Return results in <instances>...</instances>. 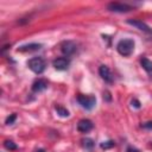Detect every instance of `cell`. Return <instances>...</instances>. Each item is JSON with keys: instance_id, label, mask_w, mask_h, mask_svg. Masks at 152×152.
I'll list each match as a JSON object with an SVG mask.
<instances>
[{"instance_id": "3", "label": "cell", "mask_w": 152, "mask_h": 152, "mask_svg": "<svg viewBox=\"0 0 152 152\" xmlns=\"http://www.w3.org/2000/svg\"><path fill=\"white\" fill-rule=\"evenodd\" d=\"M78 103L87 110H90L96 104V97L93 95H78L77 96Z\"/></svg>"}, {"instance_id": "10", "label": "cell", "mask_w": 152, "mask_h": 152, "mask_svg": "<svg viewBox=\"0 0 152 152\" xmlns=\"http://www.w3.org/2000/svg\"><path fill=\"white\" fill-rule=\"evenodd\" d=\"M99 74H100V76H101V78L104 80L106 82H108V83H112V82H113L112 72H110V70H109V68H108L107 65H101V66L99 68Z\"/></svg>"}, {"instance_id": "18", "label": "cell", "mask_w": 152, "mask_h": 152, "mask_svg": "<svg viewBox=\"0 0 152 152\" xmlns=\"http://www.w3.org/2000/svg\"><path fill=\"white\" fill-rule=\"evenodd\" d=\"M144 128H147V129H152V121H148V122H145L141 125Z\"/></svg>"}, {"instance_id": "21", "label": "cell", "mask_w": 152, "mask_h": 152, "mask_svg": "<svg viewBox=\"0 0 152 152\" xmlns=\"http://www.w3.org/2000/svg\"><path fill=\"white\" fill-rule=\"evenodd\" d=\"M37 152H45L43 148H39V150H37Z\"/></svg>"}, {"instance_id": "13", "label": "cell", "mask_w": 152, "mask_h": 152, "mask_svg": "<svg viewBox=\"0 0 152 152\" xmlns=\"http://www.w3.org/2000/svg\"><path fill=\"white\" fill-rule=\"evenodd\" d=\"M55 109H56V112L59 116H62V118H68L69 116V110L66 108H64L62 106H56Z\"/></svg>"}, {"instance_id": "4", "label": "cell", "mask_w": 152, "mask_h": 152, "mask_svg": "<svg viewBox=\"0 0 152 152\" xmlns=\"http://www.w3.org/2000/svg\"><path fill=\"white\" fill-rule=\"evenodd\" d=\"M107 10L110 12H118V13H126L132 11V6L127 5V4H122V2H109L107 5Z\"/></svg>"}, {"instance_id": "6", "label": "cell", "mask_w": 152, "mask_h": 152, "mask_svg": "<svg viewBox=\"0 0 152 152\" xmlns=\"http://www.w3.org/2000/svg\"><path fill=\"white\" fill-rule=\"evenodd\" d=\"M52 65L57 70H61V71L62 70H66L69 68V65H70V59L66 58V57H58V58L53 59Z\"/></svg>"}, {"instance_id": "2", "label": "cell", "mask_w": 152, "mask_h": 152, "mask_svg": "<svg viewBox=\"0 0 152 152\" xmlns=\"http://www.w3.org/2000/svg\"><path fill=\"white\" fill-rule=\"evenodd\" d=\"M27 66L30 68V70H32L34 74H42L45 70V61L42 57H33L31 59H28L27 62Z\"/></svg>"}, {"instance_id": "9", "label": "cell", "mask_w": 152, "mask_h": 152, "mask_svg": "<svg viewBox=\"0 0 152 152\" xmlns=\"http://www.w3.org/2000/svg\"><path fill=\"white\" fill-rule=\"evenodd\" d=\"M42 44H38V43H30V44H25V45H21L17 49L18 52H32V51H38L39 49H42Z\"/></svg>"}, {"instance_id": "16", "label": "cell", "mask_w": 152, "mask_h": 152, "mask_svg": "<svg viewBox=\"0 0 152 152\" xmlns=\"http://www.w3.org/2000/svg\"><path fill=\"white\" fill-rule=\"evenodd\" d=\"M4 146H5V148H7V150H17V145L12 141V140H5L4 141Z\"/></svg>"}, {"instance_id": "11", "label": "cell", "mask_w": 152, "mask_h": 152, "mask_svg": "<svg viewBox=\"0 0 152 152\" xmlns=\"http://www.w3.org/2000/svg\"><path fill=\"white\" fill-rule=\"evenodd\" d=\"M46 88H48V81L43 80V78H39V80L34 81L33 84H32V91L33 93H40V91L45 90Z\"/></svg>"}, {"instance_id": "1", "label": "cell", "mask_w": 152, "mask_h": 152, "mask_svg": "<svg viewBox=\"0 0 152 152\" xmlns=\"http://www.w3.org/2000/svg\"><path fill=\"white\" fill-rule=\"evenodd\" d=\"M116 50L124 57L132 55V52L134 51V40L131 38H125L119 40V43L116 44Z\"/></svg>"}, {"instance_id": "7", "label": "cell", "mask_w": 152, "mask_h": 152, "mask_svg": "<svg viewBox=\"0 0 152 152\" xmlns=\"http://www.w3.org/2000/svg\"><path fill=\"white\" fill-rule=\"evenodd\" d=\"M93 127H94V124H93L89 119H82V120H80L78 124H77V129H78V132H81V133H87V132L91 131Z\"/></svg>"}, {"instance_id": "5", "label": "cell", "mask_w": 152, "mask_h": 152, "mask_svg": "<svg viewBox=\"0 0 152 152\" xmlns=\"http://www.w3.org/2000/svg\"><path fill=\"white\" fill-rule=\"evenodd\" d=\"M61 51L65 56H70L76 51V44L71 40H64L61 43Z\"/></svg>"}, {"instance_id": "12", "label": "cell", "mask_w": 152, "mask_h": 152, "mask_svg": "<svg viewBox=\"0 0 152 152\" xmlns=\"http://www.w3.org/2000/svg\"><path fill=\"white\" fill-rule=\"evenodd\" d=\"M140 64H141L142 69H145L148 74H152V62H151L148 58L142 57V58L140 59Z\"/></svg>"}, {"instance_id": "14", "label": "cell", "mask_w": 152, "mask_h": 152, "mask_svg": "<svg viewBox=\"0 0 152 152\" xmlns=\"http://www.w3.org/2000/svg\"><path fill=\"white\" fill-rule=\"evenodd\" d=\"M114 146H115V141H113V140L102 141V142L100 144V147H101L102 150H109V148H112V147H114Z\"/></svg>"}, {"instance_id": "20", "label": "cell", "mask_w": 152, "mask_h": 152, "mask_svg": "<svg viewBox=\"0 0 152 152\" xmlns=\"http://www.w3.org/2000/svg\"><path fill=\"white\" fill-rule=\"evenodd\" d=\"M126 152H139L137 148H134V147H132V146H128L127 147V150H126Z\"/></svg>"}, {"instance_id": "19", "label": "cell", "mask_w": 152, "mask_h": 152, "mask_svg": "<svg viewBox=\"0 0 152 152\" xmlns=\"http://www.w3.org/2000/svg\"><path fill=\"white\" fill-rule=\"evenodd\" d=\"M132 106L135 108H140V102L137 99H134V100H132Z\"/></svg>"}, {"instance_id": "15", "label": "cell", "mask_w": 152, "mask_h": 152, "mask_svg": "<svg viewBox=\"0 0 152 152\" xmlns=\"http://www.w3.org/2000/svg\"><path fill=\"white\" fill-rule=\"evenodd\" d=\"M82 142H83V146H84L87 150H91V148L94 147V141H93V139H90V138L83 139Z\"/></svg>"}, {"instance_id": "8", "label": "cell", "mask_w": 152, "mask_h": 152, "mask_svg": "<svg viewBox=\"0 0 152 152\" xmlns=\"http://www.w3.org/2000/svg\"><path fill=\"white\" fill-rule=\"evenodd\" d=\"M127 24H129V25L137 27L138 30H140V31H142V32H146V33H148V34H152V30H151L145 23H142L141 20H135V19L131 20V19H129V20H127Z\"/></svg>"}, {"instance_id": "17", "label": "cell", "mask_w": 152, "mask_h": 152, "mask_svg": "<svg viewBox=\"0 0 152 152\" xmlns=\"http://www.w3.org/2000/svg\"><path fill=\"white\" fill-rule=\"evenodd\" d=\"M15 119H17V114H11V115L6 119L5 124H6V125H12V124L15 121Z\"/></svg>"}]
</instances>
